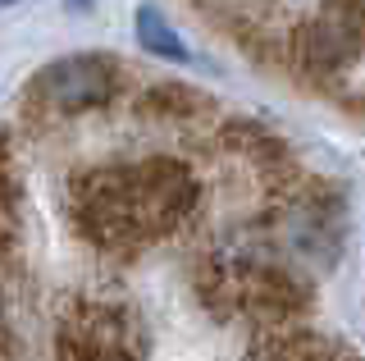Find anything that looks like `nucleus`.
<instances>
[{"label":"nucleus","mask_w":365,"mask_h":361,"mask_svg":"<svg viewBox=\"0 0 365 361\" xmlns=\"http://www.w3.org/2000/svg\"><path fill=\"white\" fill-rule=\"evenodd\" d=\"M64 5H68V9H87L91 0H64Z\"/></svg>","instance_id":"9d476101"},{"label":"nucleus","mask_w":365,"mask_h":361,"mask_svg":"<svg viewBox=\"0 0 365 361\" xmlns=\"http://www.w3.org/2000/svg\"><path fill=\"white\" fill-rule=\"evenodd\" d=\"M365 55V0H324L292 37V60L311 78H338Z\"/></svg>","instance_id":"39448f33"},{"label":"nucleus","mask_w":365,"mask_h":361,"mask_svg":"<svg viewBox=\"0 0 365 361\" xmlns=\"http://www.w3.org/2000/svg\"><path fill=\"white\" fill-rule=\"evenodd\" d=\"M133 32H137V46H142L146 55H155V60H169V64H187L192 60V55H187V41L178 37L174 24H169L155 5H137Z\"/></svg>","instance_id":"6e6552de"},{"label":"nucleus","mask_w":365,"mask_h":361,"mask_svg":"<svg viewBox=\"0 0 365 361\" xmlns=\"http://www.w3.org/2000/svg\"><path fill=\"white\" fill-rule=\"evenodd\" d=\"M55 361H146V325L114 298L64 293L55 307Z\"/></svg>","instance_id":"f03ea898"},{"label":"nucleus","mask_w":365,"mask_h":361,"mask_svg":"<svg viewBox=\"0 0 365 361\" xmlns=\"http://www.w3.org/2000/svg\"><path fill=\"white\" fill-rule=\"evenodd\" d=\"M123 92V69L114 55L101 51H78L60 55L32 78L28 101L46 115H87V110H106Z\"/></svg>","instance_id":"7ed1b4c3"},{"label":"nucleus","mask_w":365,"mask_h":361,"mask_svg":"<svg viewBox=\"0 0 365 361\" xmlns=\"http://www.w3.org/2000/svg\"><path fill=\"white\" fill-rule=\"evenodd\" d=\"M137 110L146 119H169V123H187V119H201L210 110V96L197 92L187 83H151L142 96H137Z\"/></svg>","instance_id":"0eeeda50"},{"label":"nucleus","mask_w":365,"mask_h":361,"mask_svg":"<svg viewBox=\"0 0 365 361\" xmlns=\"http://www.w3.org/2000/svg\"><path fill=\"white\" fill-rule=\"evenodd\" d=\"M311 311V288L297 279L288 265L269 261V256H247L242 279H237V315L251 325H288L306 320Z\"/></svg>","instance_id":"423d86ee"},{"label":"nucleus","mask_w":365,"mask_h":361,"mask_svg":"<svg viewBox=\"0 0 365 361\" xmlns=\"http://www.w3.org/2000/svg\"><path fill=\"white\" fill-rule=\"evenodd\" d=\"M9 5H19V0H0V9H9Z\"/></svg>","instance_id":"9b49d317"},{"label":"nucleus","mask_w":365,"mask_h":361,"mask_svg":"<svg viewBox=\"0 0 365 361\" xmlns=\"http://www.w3.org/2000/svg\"><path fill=\"white\" fill-rule=\"evenodd\" d=\"M68 215L73 229L106 256H137L146 247V229L137 220L128 165H87L68 178Z\"/></svg>","instance_id":"f257e3e1"},{"label":"nucleus","mask_w":365,"mask_h":361,"mask_svg":"<svg viewBox=\"0 0 365 361\" xmlns=\"http://www.w3.org/2000/svg\"><path fill=\"white\" fill-rule=\"evenodd\" d=\"M23 197V178H19V165H14V146H9V133H0V210H14Z\"/></svg>","instance_id":"1a4fd4ad"},{"label":"nucleus","mask_w":365,"mask_h":361,"mask_svg":"<svg viewBox=\"0 0 365 361\" xmlns=\"http://www.w3.org/2000/svg\"><path fill=\"white\" fill-rule=\"evenodd\" d=\"M128 174H133V201H137V220L146 229V243H160L192 224L201 206V183L182 161L146 156V161H128Z\"/></svg>","instance_id":"20e7f679"}]
</instances>
